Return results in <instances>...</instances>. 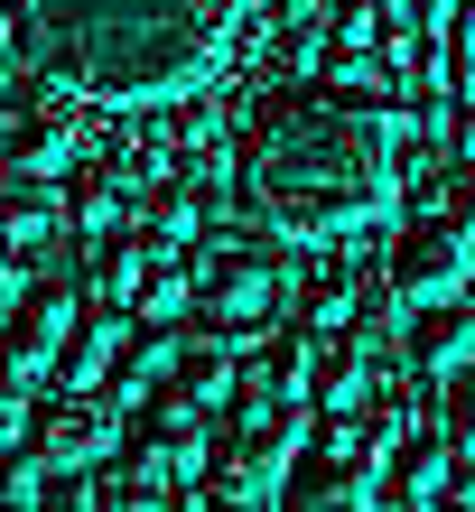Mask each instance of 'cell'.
<instances>
[{
	"label": "cell",
	"instance_id": "44dd1931",
	"mask_svg": "<svg viewBox=\"0 0 475 512\" xmlns=\"http://www.w3.org/2000/svg\"><path fill=\"white\" fill-rule=\"evenodd\" d=\"M10 298H19V289H10V261H0V317H10Z\"/></svg>",
	"mask_w": 475,
	"mask_h": 512
},
{
	"label": "cell",
	"instance_id": "7402d4cb",
	"mask_svg": "<svg viewBox=\"0 0 475 512\" xmlns=\"http://www.w3.org/2000/svg\"><path fill=\"white\" fill-rule=\"evenodd\" d=\"M10 122H19V103H0V149H10Z\"/></svg>",
	"mask_w": 475,
	"mask_h": 512
},
{
	"label": "cell",
	"instance_id": "ac0fdd59",
	"mask_svg": "<svg viewBox=\"0 0 475 512\" xmlns=\"http://www.w3.org/2000/svg\"><path fill=\"white\" fill-rule=\"evenodd\" d=\"M150 326H187V308H196V270L177 261V252H159L150 261V280H140V298H131Z\"/></svg>",
	"mask_w": 475,
	"mask_h": 512
},
{
	"label": "cell",
	"instance_id": "7a4b0ae2",
	"mask_svg": "<svg viewBox=\"0 0 475 512\" xmlns=\"http://www.w3.org/2000/svg\"><path fill=\"white\" fill-rule=\"evenodd\" d=\"M252 10L261 0H0V47L38 94L140 112L215 84Z\"/></svg>",
	"mask_w": 475,
	"mask_h": 512
},
{
	"label": "cell",
	"instance_id": "d6986e66",
	"mask_svg": "<svg viewBox=\"0 0 475 512\" xmlns=\"http://www.w3.org/2000/svg\"><path fill=\"white\" fill-rule=\"evenodd\" d=\"M159 494H168V475L140 457V447H131V457H103V466H94V503H112V512H140V503H159Z\"/></svg>",
	"mask_w": 475,
	"mask_h": 512
},
{
	"label": "cell",
	"instance_id": "e0dca14e",
	"mask_svg": "<svg viewBox=\"0 0 475 512\" xmlns=\"http://www.w3.org/2000/svg\"><path fill=\"white\" fill-rule=\"evenodd\" d=\"M112 224H122V196H112V168L94 159V168H75V187H66V233H75V252H84Z\"/></svg>",
	"mask_w": 475,
	"mask_h": 512
},
{
	"label": "cell",
	"instance_id": "8992f818",
	"mask_svg": "<svg viewBox=\"0 0 475 512\" xmlns=\"http://www.w3.org/2000/svg\"><path fill=\"white\" fill-rule=\"evenodd\" d=\"M75 298L84 289H66V280H28L10 298V317H0V373H10V382H47L56 373V354H66L75 317H84Z\"/></svg>",
	"mask_w": 475,
	"mask_h": 512
},
{
	"label": "cell",
	"instance_id": "30bf717a",
	"mask_svg": "<svg viewBox=\"0 0 475 512\" xmlns=\"http://www.w3.org/2000/svg\"><path fill=\"white\" fill-rule=\"evenodd\" d=\"M75 149H84V122H75V94H47V103H28L19 122H10V177H66L75 168Z\"/></svg>",
	"mask_w": 475,
	"mask_h": 512
},
{
	"label": "cell",
	"instance_id": "ffe728a7",
	"mask_svg": "<svg viewBox=\"0 0 475 512\" xmlns=\"http://www.w3.org/2000/svg\"><path fill=\"white\" fill-rule=\"evenodd\" d=\"M28 410H38V401H28V382H10V373H0V447H10V438H28Z\"/></svg>",
	"mask_w": 475,
	"mask_h": 512
},
{
	"label": "cell",
	"instance_id": "3957f363",
	"mask_svg": "<svg viewBox=\"0 0 475 512\" xmlns=\"http://www.w3.org/2000/svg\"><path fill=\"white\" fill-rule=\"evenodd\" d=\"M187 270H196V317L233 326V336L280 308V261H261L252 243H224V233H205Z\"/></svg>",
	"mask_w": 475,
	"mask_h": 512
},
{
	"label": "cell",
	"instance_id": "9c48e42d",
	"mask_svg": "<svg viewBox=\"0 0 475 512\" xmlns=\"http://www.w3.org/2000/svg\"><path fill=\"white\" fill-rule=\"evenodd\" d=\"M56 243H75L56 177H10L0 187V261H47Z\"/></svg>",
	"mask_w": 475,
	"mask_h": 512
},
{
	"label": "cell",
	"instance_id": "4fadbf2b",
	"mask_svg": "<svg viewBox=\"0 0 475 512\" xmlns=\"http://www.w3.org/2000/svg\"><path fill=\"white\" fill-rule=\"evenodd\" d=\"M150 261H159L150 233H94V243H84V298H94V308H131L140 280H150Z\"/></svg>",
	"mask_w": 475,
	"mask_h": 512
},
{
	"label": "cell",
	"instance_id": "ba28073f",
	"mask_svg": "<svg viewBox=\"0 0 475 512\" xmlns=\"http://www.w3.org/2000/svg\"><path fill=\"white\" fill-rule=\"evenodd\" d=\"M392 354L410 364V382H438V373H457L475 364V298H410V326L392 336Z\"/></svg>",
	"mask_w": 475,
	"mask_h": 512
},
{
	"label": "cell",
	"instance_id": "52a82bcc",
	"mask_svg": "<svg viewBox=\"0 0 475 512\" xmlns=\"http://www.w3.org/2000/svg\"><path fill=\"white\" fill-rule=\"evenodd\" d=\"M131 447L168 475V485L205 475V457H215V447H205V401H196L177 373H159V382H150V401H131Z\"/></svg>",
	"mask_w": 475,
	"mask_h": 512
},
{
	"label": "cell",
	"instance_id": "5bb4252c",
	"mask_svg": "<svg viewBox=\"0 0 475 512\" xmlns=\"http://www.w3.org/2000/svg\"><path fill=\"white\" fill-rule=\"evenodd\" d=\"M354 308H364V270H354V261H308V280H299V326H308V336L354 326Z\"/></svg>",
	"mask_w": 475,
	"mask_h": 512
},
{
	"label": "cell",
	"instance_id": "8fae6325",
	"mask_svg": "<svg viewBox=\"0 0 475 512\" xmlns=\"http://www.w3.org/2000/svg\"><path fill=\"white\" fill-rule=\"evenodd\" d=\"M364 391H373V336L364 326L308 336V410H364Z\"/></svg>",
	"mask_w": 475,
	"mask_h": 512
},
{
	"label": "cell",
	"instance_id": "2e32d148",
	"mask_svg": "<svg viewBox=\"0 0 475 512\" xmlns=\"http://www.w3.org/2000/svg\"><path fill=\"white\" fill-rule=\"evenodd\" d=\"M420 410H429V429L448 438L457 457H475V364H457V373L420 382Z\"/></svg>",
	"mask_w": 475,
	"mask_h": 512
},
{
	"label": "cell",
	"instance_id": "6da1fadb",
	"mask_svg": "<svg viewBox=\"0 0 475 512\" xmlns=\"http://www.w3.org/2000/svg\"><path fill=\"white\" fill-rule=\"evenodd\" d=\"M243 205L289 243H345L401 196V103L345 75H271L243 103Z\"/></svg>",
	"mask_w": 475,
	"mask_h": 512
},
{
	"label": "cell",
	"instance_id": "277c9868",
	"mask_svg": "<svg viewBox=\"0 0 475 512\" xmlns=\"http://www.w3.org/2000/svg\"><path fill=\"white\" fill-rule=\"evenodd\" d=\"M382 280L401 289V308H410V298H457L475 280V233H457L448 215H429V205H420V215L382 243Z\"/></svg>",
	"mask_w": 475,
	"mask_h": 512
},
{
	"label": "cell",
	"instance_id": "9a60e30c",
	"mask_svg": "<svg viewBox=\"0 0 475 512\" xmlns=\"http://www.w3.org/2000/svg\"><path fill=\"white\" fill-rule=\"evenodd\" d=\"M140 233H150L159 252H187V243H205V196L187 187V177L150 187V205H140Z\"/></svg>",
	"mask_w": 475,
	"mask_h": 512
},
{
	"label": "cell",
	"instance_id": "7c38bea8",
	"mask_svg": "<svg viewBox=\"0 0 475 512\" xmlns=\"http://www.w3.org/2000/svg\"><path fill=\"white\" fill-rule=\"evenodd\" d=\"M448 475H457V447L438 429H401L382 447V503H448Z\"/></svg>",
	"mask_w": 475,
	"mask_h": 512
},
{
	"label": "cell",
	"instance_id": "5b68a950",
	"mask_svg": "<svg viewBox=\"0 0 475 512\" xmlns=\"http://www.w3.org/2000/svg\"><path fill=\"white\" fill-rule=\"evenodd\" d=\"M122 401L112 391H75V382H56L38 410H28V447H38L47 466H103L112 447H122Z\"/></svg>",
	"mask_w": 475,
	"mask_h": 512
}]
</instances>
